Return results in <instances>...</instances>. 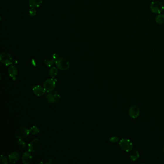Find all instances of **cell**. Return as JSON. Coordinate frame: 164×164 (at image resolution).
Returning a JSON list of instances; mask_svg holds the SVG:
<instances>
[{"label":"cell","mask_w":164,"mask_h":164,"mask_svg":"<svg viewBox=\"0 0 164 164\" xmlns=\"http://www.w3.org/2000/svg\"><path fill=\"white\" fill-rule=\"evenodd\" d=\"M57 66L60 70L65 71L69 69L70 64L67 59L64 58H59L55 61Z\"/></svg>","instance_id":"obj_1"},{"label":"cell","mask_w":164,"mask_h":164,"mask_svg":"<svg viewBox=\"0 0 164 164\" xmlns=\"http://www.w3.org/2000/svg\"><path fill=\"white\" fill-rule=\"evenodd\" d=\"M47 101L51 104L55 105L60 101L61 96L57 92H51L49 93L46 96Z\"/></svg>","instance_id":"obj_2"},{"label":"cell","mask_w":164,"mask_h":164,"mask_svg":"<svg viewBox=\"0 0 164 164\" xmlns=\"http://www.w3.org/2000/svg\"><path fill=\"white\" fill-rule=\"evenodd\" d=\"M30 129L25 127H19L16 129L15 132V135L16 137L18 139H24L28 136L30 134Z\"/></svg>","instance_id":"obj_3"},{"label":"cell","mask_w":164,"mask_h":164,"mask_svg":"<svg viewBox=\"0 0 164 164\" xmlns=\"http://www.w3.org/2000/svg\"><path fill=\"white\" fill-rule=\"evenodd\" d=\"M119 144L121 149L125 152H130L133 148V144L131 141L127 139H123L120 140Z\"/></svg>","instance_id":"obj_4"},{"label":"cell","mask_w":164,"mask_h":164,"mask_svg":"<svg viewBox=\"0 0 164 164\" xmlns=\"http://www.w3.org/2000/svg\"><path fill=\"white\" fill-rule=\"evenodd\" d=\"M150 9L153 13L160 14L164 10V6L160 1H155L151 3Z\"/></svg>","instance_id":"obj_5"},{"label":"cell","mask_w":164,"mask_h":164,"mask_svg":"<svg viewBox=\"0 0 164 164\" xmlns=\"http://www.w3.org/2000/svg\"><path fill=\"white\" fill-rule=\"evenodd\" d=\"M0 61L4 65L9 66L13 63L12 57L9 53L3 52L0 55Z\"/></svg>","instance_id":"obj_6"},{"label":"cell","mask_w":164,"mask_h":164,"mask_svg":"<svg viewBox=\"0 0 164 164\" xmlns=\"http://www.w3.org/2000/svg\"><path fill=\"white\" fill-rule=\"evenodd\" d=\"M40 141L38 139L33 140L28 145V151L30 153H36L39 149Z\"/></svg>","instance_id":"obj_7"},{"label":"cell","mask_w":164,"mask_h":164,"mask_svg":"<svg viewBox=\"0 0 164 164\" xmlns=\"http://www.w3.org/2000/svg\"><path fill=\"white\" fill-rule=\"evenodd\" d=\"M55 87V80L53 78H48L45 81L43 87L47 93L52 92Z\"/></svg>","instance_id":"obj_8"},{"label":"cell","mask_w":164,"mask_h":164,"mask_svg":"<svg viewBox=\"0 0 164 164\" xmlns=\"http://www.w3.org/2000/svg\"><path fill=\"white\" fill-rule=\"evenodd\" d=\"M140 109L137 105H133L129 110V116L132 118H136L140 115Z\"/></svg>","instance_id":"obj_9"},{"label":"cell","mask_w":164,"mask_h":164,"mask_svg":"<svg viewBox=\"0 0 164 164\" xmlns=\"http://www.w3.org/2000/svg\"><path fill=\"white\" fill-rule=\"evenodd\" d=\"M22 162L25 164H29L33 160L32 155L28 152H25L22 157Z\"/></svg>","instance_id":"obj_10"},{"label":"cell","mask_w":164,"mask_h":164,"mask_svg":"<svg viewBox=\"0 0 164 164\" xmlns=\"http://www.w3.org/2000/svg\"><path fill=\"white\" fill-rule=\"evenodd\" d=\"M33 91L35 95L38 96H41L45 94V90L44 88L42 87V86L37 85L34 87L33 88Z\"/></svg>","instance_id":"obj_11"},{"label":"cell","mask_w":164,"mask_h":164,"mask_svg":"<svg viewBox=\"0 0 164 164\" xmlns=\"http://www.w3.org/2000/svg\"><path fill=\"white\" fill-rule=\"evenodd\" d=\"M19 158V154L16 152H13L9 155V160L11 163H16Z\"/></svg>","instance_id":"obj_12"},{"label":"cell","mask_w":164,"mask_h":164,"mask_svg":"<svg viewBox=\"0 0 164 164\" xmlns=\"http://www.w3.org/2000/svg\"><path fill=\"white\" fill-rule=\"evenodd\" d=\"M8 73L10 76L12 77L13 79H15V78L18 74V69L14 66H11L8 69Z\"/></svg>","instance_id":"obj_13"},{"label":"cell","mask_w":164,"mask_h":164,"mask_svg":"<svg viewBox=\"0 0 164 164\" xmlns=\"http://www.w3.org/2000/svg\"><path fill=\"white\" fill-rule=\"evenodd\" d=\"M43 3V0H29L30 6L33 8H37L41 6Z\"/></svg>","instance_id":"obj_14"},{"label":"cell","mask_w":164,"mask_h":164,"mask_svg":"<svg viewBox=\"0 0 164 164\" xmlns=\"http://www.w3.org/2000/svg\"><path fill=\"white\" fill-rule=\"evenodd\" d=\"M140 157V154L138 151L137 150L132 151L130 155H129V158L132 161H136Z\"/></svg>","instance_id":"obj_15"},{"label":"cell","mask_w":164,"mask_h":164,"mask_svg":"<svg viewBox=\"0 0 164 164\" xmlns=\"http://www.w3.org/2000/svg\"><path fill=\"white\" fill-rule=\"evenodd\" d=\"M55 59H54L53 57H49L45 59L44 63L48 66H51L55 63Z\"/></svg>","instance_id":"obj_16"},{"label":"cell","mask_w":164,"mask_h":164,"mask_svg":"<svg viewBox=\"0 0 164 164\" xmlns=\"http://www.w3.org/2000/svg\"><path fill=\"white\" fill-rule=\"evenodd\" d=\"M58 74V69L55 67L51 68L49 70V75L52 78H54Z\"/></svg>","instance_id":"obj_17"},{"label":"cell","mask_w":164,"mask_h":164,"mask_svg":"<svg viewBox=\"0 0 164 164\" xmlns=\"http://www.w3.org/2000/svg\"><path fill=\"white\" fill-rule=\"evenodd\" d=\"M156 22L158 24H162L164 23V14H159L156 18Z\"/></svg>","instance_id":"obj_18"},{"label":"cell","mask_w":164,"mask_h":164,"mask_svg":"<svg viewBox=\"0 0 164 164\" xmlns=\"http://www.w3.org/2000/svg\"><path fill=\"white\" fill-rule=\"evenodd\" d=\"M30 131L32 134L36 135L39 133V129L37 127L34 126H33L31 128H30Z\"/></svg>","instance_id":"obj_19"},{"label":"cell","mask_w":164,"mask_h":164,"mask_svg":"<svg viewBox=\"0 0 164 164\" xmlns=\"http://www.w3.org/2000/svg\"><path fill=\"white\" fill-rule=\"evenodd\" d=\"M17 144L20 148H25L26 147V143L23 141V139H19L17 141Z\"/></svg>","instance_id":"obj_20"},{"label":"cell","mask_w":164,"mask_h":164,"mask_svg":"<svg viewBox=\"0 0 164 164\" xmlns=\"http://www.w3.org/2000/svg\"><path fill=\"white\" fill-rule=\"evenodd\" d=\"M0 163L2 164H7L8 163V159L4 155H1L0 158Z\"/></svg>","instance_id":"obj_21"},{"label":"cell","mask_w":164,"mask_h":164,"mask_svg":"<svg viewBox=\"0 0 164 164\" xmlns=\"http://www.w3.org/2000/svg\"><path fill=\"white\" fill-rule=\"evenodd\" d=\"M46 164H60V162L59 161V160L56 159H50L49 160L47 161Z\"/></svg>","instance_id":"obj_22"},{"label":"cell","mask_w":164,"mask_h":164,"mask_svg":"<svg viewBox=\"0 0 164 164\" xmlns=\"http://www.w3.org/2000/svg\"><path fill=\"white\" fill-rule=\"evenodd\" d=\"M36 10L35 9V8H33L31 7V9L29 11V13L31 16H35L36 15Z\"/></svg>","instance_id":"obj_23"},{"label":"cell","mask_w":164,"mask_h":164,"mask_svg":"<svg viewBox=\"0 0 164 164\" xmlns=\"http://www.w3.org/2000/svg\"><path fill=\"white\" fill-rule=\"evenodd\" d=\"M109 141L111 143H117L119 141V138L117 137L116 136H114V137H112L109 139Z\"/></svg>","instance_id":"obj_24"},{"label":"cell","mask_w":164,"mask_h":164,"mask_svg":"<svg viewBox=\"0 0 164 164\" xmlns=\"http://www.w3.org/2000/svg\"><path fill=\"white\" fill-rule=\"evenodd\" d=\"M52 57L55 59V60H57V59L59 58V55L57 54H54L52 55Z\"/></svg>","instance_id":"obj_25"},{"label":"cell","mask_w":164,"mask_h":164,"mask_svg":"<svg viewBox=\"0 0 164 164\" xmlns=\"http://www.w3.org/2000/svg\"><path fill=\"white\" fill-rule=\"evenodd\" d=\"M162 151L163 152H164V145L163 146V148H162Z\"/></svg>","instance_id":"obj_26"}]
</instances>
